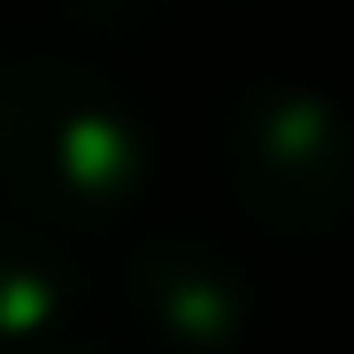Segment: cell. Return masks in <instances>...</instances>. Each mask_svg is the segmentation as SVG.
Wrapping results in <instances>:
<instances>
[{
    "mask_svg": "<svg viewBox=\"0 0 354 354\" xmlns=\"http://www.w3.org/2000/svg\"><path fill=\"white\" fill-rule=\"evenodd\" d=\"M216 154L239 208L285 239H324L354 216V124L301 85H247Z\"/></svg>",
    "mask_w": 354,
    "mask_h": 354,
    "instance_id": "2",
    "label": "cell"
},
{
    "mask_svg": "<svg viewBox=\"0 0 354 354\" xmlns=\"http://www.w3.org/2000/svg\"><path fill=\"white\" fill-rule=\"evenodd\" d=\"M0 177L46 216H100L139 193L147 131L85 70L0 54Z\"/></svg>",
    "mask_w": 354,
    "mask_h": 354,
    "instance_id": "1",
    "label": "cell"
},
{
    "mask_svg": "<svg viewBox=\"0 0 354 354\" xmlns=\"http://www.w3.org/2000/svg\"><path fill=\"white\" fill-rule=\"evenodd\" d=\"M70 292H77V270L62 262V247L0 216V339L54 331L62 308H70Z\"/></svg>",
    "mask_w": 354,
    "mask_h": 354,
    "instance_id": "4",
    "label": "cell"
},
{
    "mask_svg": "<svg viewBox=\"0 0 354 354\" xmlns=\"http://www.w3.org/2000/svg\"><path fill=\"white\" fill-rule=\"evenodd\" d=\"M70 16H93V24H147V16H162V0H77Z\"/></svg>",
    "mask_w": 354,
    "mask_h": 354,
    "instance_id": "5",
    "label": "cell"
},
{
    "mask_svg": "<svg viewBox=\"0 0 354 354\" xmlns=\"http://www.w3.org/2000/svg\"><path fill=\"white\" fill-rule=\"evenodd\" d=\"M139 301L162 324H185V331L216 339V331H231V316H239V277H231L223 247L162 239V247L139 254Z\"/></svg>",
    "mask_w": 354,
    "mask_h": 354,
    "instance_id": "3",
    "label": "cell"
}]
</instances>
